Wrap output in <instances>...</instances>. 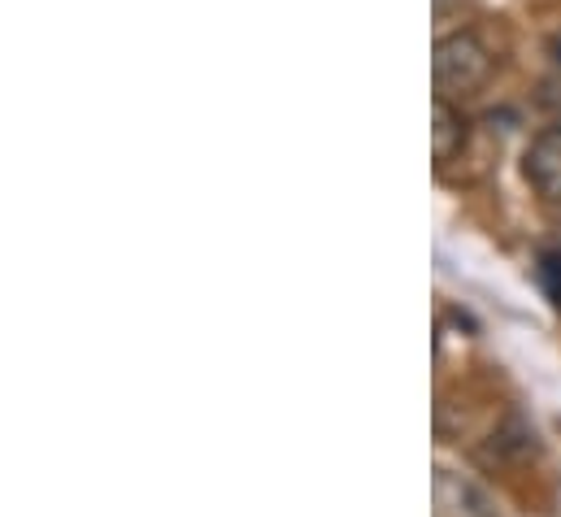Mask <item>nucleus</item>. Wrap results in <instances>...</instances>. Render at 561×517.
I'll use <instances>...</instances> for the list:
<instances>
[{"label":"nucleus","mask_w":561,"mask_h":517,"mask_svg":"<svg viewBox=\"0 0 561 517\" xmlns=\"http://www.w3.org/2000/svg\"><path fill=\"white\" fill-rule=\"evenodd\" d=\"M523 174L527 183L536 187L540 200L549 205H561V127L540 130L523 157Z\"/></svg>","instance_id":"f03ea898"},{"label":"nucleus","mask_w":561,"mask_h":517,"mask_svg":"<svg viewBox=\"0 0 561 517\" xmlns=\"http://www.w3.org/2000/svg\"><path fill=\"white\" fill-rule=\"evenodd\" d=\"M461 148H466L461 110H453L448 96H435V105H431V157H435V165H448Z\"/></svg>","instance_id":"7ed1b4c3"},{"label":"nucleus","mask_w":561,"mask_h":517,"mask_svg":"<svg viewBox=\"0 0 561 517\" xmlns=\"http://www.w3.org/2000/svg\"><path fill=\"white\" fill-rule=\"evenodd\" d=\"M431 74H435V88L439 96H466V92H479L492 74V53L483 48L479 35L470 31H453L435 44V57H431Z\"/></svg>","instance_id":"f257e3e1"},{"label":"nucleus","mask_w":561,"mask_h":517,"mask_svg":"<svg viewBox=\"0 0 561 517\" xmlns=\"http://www.w3.org/2000/svg\"><path fill=\"white\" fill-rule=\"evenodd\" d=\"M540 105H545V110H553V114H561V70L553 74V79H545V83H540Z\"/></svg>","instance_id":"39448f33"},{"label":"nucleus","mask_w":561,"mask_h":517,"mask_svg":"<svg viewBox=\"0 0 561 517\" xmlns=\"http://www.w3.org/2000/svg\"><path fill=\"white\" fill-rule=\"evenodd\" d=\"M536 278H540V287L549 291V300L561 305V253H545L540 265H536Z\"/></svg>","instance_id":"20e7f679"}]
</instances>
